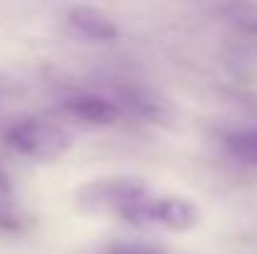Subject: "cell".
<instances>
[{
  "instance_id": "1",
  "label": "cell",
  "mask_w": 257,
  "mask_h": 254,
  "mask_svg": "<svg viewBox=\"0 0 257 254\" xmlns=\"http://www.w3.org/2000/svg\"><path fill=\"white\" fill-rule=\"evenodd\" d=\"M148 194L150 187L140 177H100L85 182L75 192V204L87 214L125 217V212H130Z\"/></svg>"
},
{
  "instance_id": "2",
  "label": "cell",
  "mask_w": 257,
  "mask_h": 254,
  "mask_svg": "<svg viewBox=\"0 0 257 254\" xmlns=\"http://www.w3.org/2000/svg\"><path fill=\"white\" fill-rule=\"evenodd\" d=\"M5 145L13 152L30 157V160H55L70 150L73 137L58 122L28 117V120H20L8 127Z\"/></svg>"
},
{
  "instance_id": "3",
  "label": "cell",
  "mask_w": 257,
  "mask_h": 254,
  "mask_svg": "<svg viewBox=\"0 0 257 254\" xmlns=\"http://www.w3.org/2000/svg\"><path fill=\"white\" fill-rule=\"evenodd\" d=\"M122 219L135 227H163L172 232H187L200 222V209L185 197H158L150 192L130 212H125Z\"/></svg>"
},
{
  "instance_id": "4",
  "label": "cell",
  "mask_w": 257,
  "mask_h": 254,
  "mask_svg": "<svg viewBox=\"0 0 257 254\" xmlns=\"http://www.w3.org/2000/svg\"><path fill=\"white\" fill-rule=\"evenodd\" d=\"M60 110L68 117H73L83 125H92V127H110L122 115L120 107L115 105V100H110L105 95H90V92L73 95V97L63 100Z\"/></svg>"
},
{
  "instance_id": "5",
  "label": "cell",
  "mask_w": 257,
  "mask_h": 254,
  "mask_svg": "<svg viewBox=\"0 0 257 254\" xmlns=\"http://www.w3.org/2000/svg\"><path fill=\"white\" fill-rule=\"evenodd\" d=\"M65 23L78 38L90 43H115L120 38L115 20L92 5H73L65 15Z\"/></svg>"
},
{
  "instance_id": "6",
  "label": "cell",
  "mask_w": 257,
  "mask_h": 254,
  "mask_svg": "<svg viewBox=\"0 0 257 254\" xmlns=\"http://www.w3.org/2000/svg\"><path fill=\"white\" fill-rule=\"evenodd\" d=\"M115 105L120 107V112H133L138 117L145 120H158L165 115V107L160 100H155V95L140 85H120L117 87V100Z\"/></svg>"
},
{
  "instance_id": "7",
  "label": "cell",
  "mask_w": 257,
  "mask_h": 254,
  "mask_svg": "<svg viewBox=\"0 0 257 254\" xmlns=\"http://www.w3.org/2000/svg\"><path fill=\"white\" fill-rule=\"evenodd\" d=\"M222 145H225L230 157L257 167V127H252V130H235V132L225 135Z\"/></svg>"
},
{
  "instance_id": "8",
  "label": "cell",
  "mask_w": 257,
  "mask_h": 254,
  "mask_svg": "<svg viewBox=\"0 0 257 254\" xmlns=\"http://www.w3.org/2000/svg\"><path fill=\"white\" fill-rule=\"evenodd\" d=\"M230 25H235L240 33L250 35L257 40V3H235V5H222L217 10Z\"/></svg>"
},
{
  "instance_id": "9",
  "label": "cell",
  "mask_w": 257,
  "mask_h": 254,
  "mask_svg": "<svg viewBox=\"0 0 257 254\" xmlns=\"http://www.w3.org/2000/svg\"><path fill=\"white\" fill-rule=\"evenodd\" d=\"M33 227V217L18 207H0V232L3 234H23Z\"/></svg>"
},
{
  "instance_id": "10",
  "label": "cell",
  "mask_w": 257,
  "mask_h": 254,
  "mask_svg": "<svg viewBox=\"0 0 257 254\" xmlns=\"http://www.w3.org/2000/svg\"><path fill=\"white\" fill-rule=\"evenodd\" d=\"M95 254H168L165 247L153 244V242H133V239H120L100 247Z\"/></svg>"
},
{
  "instance_id": "11",
  "label": "cell",
  "mask_w": 257,
  "mask_h": 254,
  "mask_svg": "<svg viewBox=\"0 0 257 254\" xmlns=\"http://www.w3.org/2000/svg\"><path fill=\"white\" fill-rule=\"evenodd\" d=\"M10 192H13V182H10L8 172L0 167V199H5V197H8Z\"/></svg>"
},
{
  "instance_id": "12",
  "label": "cell",
  "mask_w": 257,
  "mask_h": 254,
  "mask_svg": "<svg viewBox=\"0 0 257 254\" xmlns=\"http://www.w3.org/2000/svg\"><path fill=\"white\" fill-rule=\"evenodd\" d=\"M245 58L252 60V63H257V40H252V43L245 48Z\"/></svg>"
}]
</instances>
